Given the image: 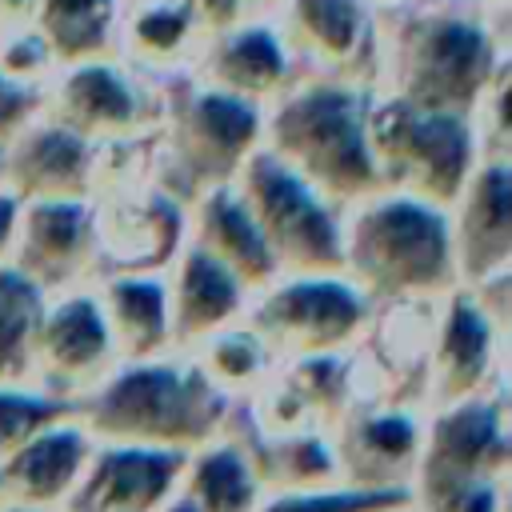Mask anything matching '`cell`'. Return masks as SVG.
Returning a JSON list of instances; mask_svg holds the SVG:
<instances>
[{
    "label": "cell",
    "mask_w": 512,
    "mask_h": 512,
    "mask_svg": "<svg viewBox=\"0 0 512 512\" xmlns=\"http://www.w3.org/2000/svg\"><path fill=\"white\" fill-rule=\"evenodd\" d=\"M508 4L404 0L380 12L376 88L420 108L472 116L508 64Z\"/></svg>",
    "instance_id": "6da1fadb"
},
{
    "label": "cell",
    "mask_w": 512,
    "mask_h": 512,
    "mask_svg": "<svg viewBox=\"0 0 512 512\" xmlns=\"http://www.w3.org/2000/svg\"><path fill=\"white\" fill-rule=\"evenodd\" d=\"M368 80L304 72L264 104V148L300 172L324 200L356 204L380 184L368 144Z\"/></svg>",
    "instance_id": "7a4b0ae2"
},
{
    "label": "cell",
    "mask_w": 512,
    "mask_h": 512,
    "mask_svg": "<svg viewBox=\"0 0 512 512\" xmlns=\"http://www.w3.org/2000/svg\"><path fill=\"white\" fill-rule=\"evenodd\" d=\"M344 236V264L356 284L376 296H428L452 284V228L440 204L396 188H376L352 204Z\"/></svg>",
    "instance_id": "3957f363"
},
{
    "label": "cell",
    "mask_w": 512,
    "mask_h": 512,
    "mask_svg": "<svg viewBox=\"0 0 512 512\" xmlns=\"http://www.w3.org/2000/svg\"><path fill=\"white\" fill-rule=\"evenodd\" d=\"M368 144L384 188L448 208L480 160L476 124L464 112L408 104L372 88Z\"/></svg>",
    "instance_id": "277c9868"
},
{
    "label": "cell",
    "mask_w": 512,
    "mask_h": 512,
    "mask_svg": "<svg viewBox=\"0 0 512 512\" xmlns=\"http://www.w3.org/2000/svg\"><path fill=\"white\" fill-rule=\"evenodd\" d=\"M232 184L240 188L276 264H288L308 276L344 268V236H340L336 204L324 200L276 152L260 144L240 164Z\"/></svg>",
    "instance_id": "5b68a950"
},
{
    "label": "cell",
    "mask_w": 512,
    "mask_h": 512,
    "mask_svg": "<svg viewBox=\"0 0 512 512\" xmlns=\"http://www.w3.org/2000/svg\"><path fill=\"white\" fill-rule=\"evenodd\" d=\"M224 400L196 368H128L92 404V432L124 444L180 448L220 424Z\"/></svg>",
    "instance_id": "8992f818"
},
{
    "label": "cell",
    "mask_w": 512,
    "mask_h": 512,
    "mask_svg": "<svg viewBox=\"0 0 512 512\" xmlns=\"http://www.w3.org/2000/svg\"><path fill=\"white\" fill-rule=\"evenodd\" d=\"M164 140L176 172L192 192L224 184L264 144V104L216 88L188 72L180 88L164 92Z\"/></svg>",
    "instance_id": "52a82bcc"
},
{
    "label": "cell",
    "mask_w": 512,
    "mask_h": 512,
    "mask_svg": "<svg viewBox=\"0 0 512 512\" xmlns=\"http://www.w3.org/2000/svg\"><path fill=\"white\" fill-rule=\"evenodd\" d=\"M44 112L96 144L140 140L164 120V88H152L148 72L120 52H104L56 64L44 84Z\"/></svg>",
    "instance_id": "ba28073f"
},
{
    "label": "cell",
    "mask_w": 512,
    "mask_h": 512,
    "mask_svg": "<svg viewBox=\"0 0 512 512\" xmlns=\"http://www.w3.org/2000/svg\"><path fill=\"white\" fill-rule=\"evenodd\" d=\"M276 24L300 68L376 84L380 12L368 0H284Z\"/></svg>",
    "instance_id": "9c48e42d"
},
{
    "label": "cell",
    "mask_w": 512,
    "mask_h": 512,
    "mask_svg": "<svg viewBox=\"0 0 512 512\" xmlns=\"http://www.w3.org/2000/svg\"><path fill=\"white\" fill-rule=\"evenodd\" d=\"M92 180H96V140L80 136L44 108L4 140L0 184L16 200L88 196Z\"/></svg>",
    "instance_id": "30bf717a"
},
{
    "label": "cell",
    "mask_w": 512,
    "mask_h": 512,
    "mask_svg": "<svg viewBox=\"0 0 512 512\" xmlns=\"http://www.w3.org/2000/svg\"><path fill=\"white\" fill-rule=\"evenodd\" d=\"M188 72L256 104H268L300 76V64L276 16H240L236 24L204 36Z\"/></svg>",
    "instance_id": "8fae6325"
},
{
    "label": "cell",
    "mask_w": 512,
    "mask_h": 512,
    "mask_svg": "<svg viewBox=\"0 0 512 512\" xmlns=\"http://www.w3.org/2000/svg\"><path fill=\"white\" fill-rule=\"evenodd\" d=\"M364 320V300L336 280H300L276 288L256 312V336L292 356H320L348 340Z\"/></svg>",
    "instance_id": "7c38bea8"
},
{
    "label": "cell",
    "mask_w": 512,
    "mask_h": 512,
    "mask_svg": "<svg viewBox=\"0 0 512 512\" xmlns=\"http://www.w3.org/2000/svg\"><path fill=\"white\" fill-rule=\"evenodd\" d=\"M452 204H456V224L448 220V228H452L456 268L476 280L488 272H500L508 260V240H512L508 156H480Z\"/></svg>",
    "instance_id": "4fadbf2b"
},
{
    "label": "cell",
    "mask_w": 512,
    "mask_h": 512,
    "mask_svg": "<svg viewBox=\"0 0 512 512\" xmlns=\"http://www.w3.org/2000/svg\"><path fill=\"white\" fill-rule=\"evenodd\" d=\"M184 464L180 448L124 444L96 456L84 484L72 492L68 512H152Z\"/></svg>",
    "instance_id": "5bb4252c"
},
{
    "label": "cell",
    "mask_w": 512,
    "mask_h": 512,
    "mask_svg": "<svg viewBox=\"0 0 512 512\" xmlns=\"http://www.w3.org/2000/svg\"><path fill=\"white\" fill-rule=\"evenodd\" d=\"M92 208L84 196L64 200H20L16 216V268L40 288L68 280L92 244Z\"/></svg>",
    "instance_id": "9a60e30c"
},
{
    "label": "cell",
    "mask_w": 512,
    "mask_h": 512,
    "mask_svg": "<svg viewBox=\"0 0 512 512\" xmlns=\"http://www.w3.org/2000/svg\"><path fill=\"white\" fill-rule=\"evenodd\" d=\"M488 464H504L500 416L488 404H468L448 412L424 456V504H436L468 480H488Z\"/></svg>",
    "instance_id": "2e32d148"
},
{
    "label": "cell",
    "mask_w": 512,
    "mask_h": 512,
    "mask_svg": "<svg viewBox=\"0 0 512 512\" xmlns=\"http://www.w3.org/2000/svg\"><path fill=\"white\" fill-rule=\"evenodd\" d=\"M196 244L216 256L240 284H264L280 268L232 180L196 192Z\"/></svg>",
    "instance_id": "e0dca14e"
},
{
    "label": "cell",
    "mask_w": 512,
    "mask_h": 512,
    "mask_svg": "<svg viewBox=\"0 0 512 512\" xmlns=\"http://www.w3.org/2000/svg\"><path fill=\"white\" fill-rule=\"evenodd\" d=\"M204 32L184 0H124L116 52L140 72H180L192 68Z\"/></svg>",
    "instance_id": "ac0fdd59"
},
{
    "label": "cell",
    "mask_w": 512,
    "mask_h": 512,
    "mask_svg": "<svg viewBox=\"0 0 512 512\" xmlns=\"http://www.w3.org/2000/svg\"><path fill=\"white\" fill-rule=\"evenodd\" d=\"M88 444L76 428H44L0 460V500L8 508H44L76 484Z\"/></svg>",
    "instance_id": "d6986e66"
},
{
    "label": "cell",
    "mask_w": 512,
    "mask_h": 512,
    "mask_svg": "<svg viewBox=\"0 0 512 512\" xmlns=\"http://www.w3.org/2000/svg\"><path fill=\"white\" fill-rule=\"evenodd\" d=\"M108 340L112 336L100 316V304L76 296V300L60 304L48 320L40 316L36 344H32V368H40L44 376H52L60 384H76L104 364Z\"/></svg>",
    "instance_id": "ffe728a7"
},
{
    "label": "cell",
    "mask_w": 512,
    "mask_h": 512,
    "mask_svg": "<svg viewBox=\"0 0 512 512\" xmlns=\"http://www.w3.org/2000/svg\"><path fill=\"white\" fill-rule=\"evenodd\" d=\"M124 0H36V28L56 52V64L116 52Z\"/></svg>",
    "instance_id": "44dd1931"
},
{
    "label": "cell",
    "mask_w": 512,
    "mask_h": 512,
    "mask_svg": "<svg viewBox=\"0 0 512 512\" xmlns=\"http://www.w3.org/2000/svg\"><path fill=\"white\" fill-rule=\"evenodd\" d=\"M100 232L120 264H160L180 236V212L168 196L120 200L104 212Z\"/></svg>",
    "instance_id": "7402d4cb"
},
{
    "label": "cell",
    "mask_w": 512,
    "mask_h": 512,
    "mask_svg": "<svg viewBox=\"0 0 512 512\" xmlns=\"http://www.w3.org/2000/svg\"><path fill=\"white\" fill-rule=\"evenodd\" d=\"M240 304V280L216 260L208 256L200 244H192V252L184 256L180 268V292H176V336L192 340L212 332L220 320H228Z\"/></svg>",
    "instance_id": "603a6c76"
},
{
    "label": "cell",
    "mask_w": 512,
    "mask_h": 512,
    "mask_svg": "<svg viewBox=\"0 0 512 512\" xmlns=\"http://www.w3.org/2000/svg\"><path fill=\"white\" fill-rule=\"evenodd\" d=\"M484 368H488V320L468 300H456L448 320H444L440 348H436V388H440V400L468 396L480 384Z\"/></svg>",
    "instance_id": "cb8c5ba5"
},
{
    "label": "cell",
    "mask_w": 512,
    "mask_h": 512,
    "mask_svg": "<svg viewBox=\"0 0 512 512\" xmlns=\"http://www.w3.org/2000/svg\"><path fill=\"white\" fill-rule=\"evenodd\" d=\"M108 332L128 356H148L168 336V312H164V288L152 280H116L104 292L100 308Z\"/></svg>",
    "instance_id": "d4e9b609"
},
{
    "label": "cell",
    "mask_w": 512,
    "mask_h": 512,
    "mask_svg": "<svg viewBox=\"0 0 512 512\" xmlns=\"http://www.w3.org/2000/svg\"><path fill=\"white\" fill-rule=\"evenodd\" d=\"M416 452V428L408 416H372L360 420L348 432V472L360 480V488H392L388 480L412 460Z\"/></svg>",
    "instance_id": "484cf974"
},
{
    "label": "cell",
    "mask_w": 512,
    "mask_h": 512,
    "mask_svg": "<svg viewBox=\"0 0 512 512\" xmlns=\"http://www.w3.org/2000/svg\"><path fill=\"white\" fill-rule=\"evenodd\" d=\"M36 328H40V284L20 268L0 264V384H12L32 368Z\"/></svg>",
    "instance_id": "4316f807"
},
{
    "label": "cell",
    "mask_w": 512,
    "mask_h": 512,
    "mask_svg": "<svg viewBox=\"0 0 512 512\" xmlns=\"http://www.w3.org/2000/svg\"><path fill=\"white\" fill-rule=\"evenodd\" d=\"M200 512H252L256 508V480L240 452L212 448L192 468V496Z\"/></svg>",
    "instance_id": "83f0119b"
},
{
    "label": "cell",
    "mask_w": 512,
    "mask_h": 512,
    "mask_svg": "<svg viewBox=\"0 0 512 512\" xmlns=\"http://www.w3.org/2000/svg\"><path fill=\"white\" fill-rule=\"evenodd\" d=\"M0 72L20 84H48V76L56 72V52L36 20L0 24Z\"/></svg>",
    "instance_id": "f1b7e54d"
},
{
    "label": "cell",
    "mask_w": 512,
    "mask_h": 512,
    "mask_svg": "<svg viewBox=\"0 0 512 512\" xmlns=\"http://www.w3.org/2000/svg\"><path fill=\"white\" fill-rule=\"evenodd\" d=\"M60 416H68L64 400H44V396H24L12 388H0V460H8L36 432L52 428V420H60Z\"/></svg>",
    "instance_id": "f546056e"
},
{
    "label": "cell",
    "mask_w": 512,
    "mask_h": 512,
    "mask_svg": "<svg viewBox=\"0 0 512 512\" xmlns=\"http://www.w3.org/2000/svg\"><path fill=\"white\" fill-rule=\"evenodd\" d=\"M408 504L400 488H356V492H300L284 496L264 512H388Z\"/></svg>",
    "instance_id": "4dcf8cb0"
},
{
    "label": "cell",
    "mask_w": 512,
    "mask_h": 512,
    "mask_svg": "<svg viewBox=\"0 0 512 512\" xmlns=\"http://www.w3.org/2000/svg\"><path fill=\"white\" fill-rule=\"evenodd\" d=\"M272 480H284L288 488H316L320 480H328L336 472L332 452L316 440H288L280 448L268 452V468Z\"/></svg>",
    "instance_id": "1f68e13d"
},
{
    "label": "cell",
    "mask_w": 512,
    "mask_h": 512,
    "mask_svg": "<svg viewBox=\"0 0 512 512\" xmlns=\"http://www.w3.org/2000/svg\"><path fill=\"white\" fill-rule=\"evenodd\" d=\"M40 108H44V84H20L0 72V140H8Z\"/></svg>",
    "instance_id": "d6a6232c"
},
{
    "label": "cell",
    "mask_w": 512,
    "mask_h": 512,
    "mask_svg": "<svg viewBox=\"0 0 512 512\" xmlns=\"http://www.w3.org/2000/svg\"><path fill=\"white\" fill-rule=\"evenodd\" d=\"M212 368L224 380H248L260 368V344H256V336H240V332L220 336L212 344Z\"/></svg>",
    "instance_id": "836d02e7"
},
{
    "label": "cell",
    "mask_w": 512,
    "mask_h": 512,
    "mask_svg": "<svg viewBox=\"0 0 512 512\" xmlns=\"http://www.w3.org/2000/svg\"><path fill=\"white\" fill-rule=\"evenodd\" d=\"M428 508L432 512H496V492H492V480H468Z\"/></svg>",
    "instance_id": "e575fe53"
},
{
    "label": "cell",
    "mask_w": 512,
    "mask_h": 512,
    "mask_svg": "<svg viewBox=\"0 0 512 512\" xmlns=\"http://www.w3.org/2000/svg\"><path fill=\"white\" fill-rule=\"evenodd\" d=\"M184 4H188V12L196 16V24H200L204 36H212V32L236 24L240 16H248V12H244V0H184Z\"/></svg>",
    "instance_id": "d590c367"
},
{
    "label": "cell",
    "mask_w": 512,
    "mask_h": 512,
    "mask_svg": "<svg viewBox=\"0 0 512 512\" xmlns=\"http://www.w3.org/2000/svg\"><path fill=\"white\" fill-rule=\"evenodd\" d=\"M16 216H20V200L0 184V256L12 248V236H16Z\"/></svg>",
    "instance_id": "8d00e7d4"
},
{
    "label": "cell",
    "mask_w": 512,
    "mask_h": 512,
    "mask_svg": "<svg viewBox=\"0 0 512 512\" xmlns=\"http://www.w3.org/2000/svg\"><path fill=\"white\" fill-rule=\"evenodd\" d=\"M36 0H0V24H16V20H32Z\"/></svg>",
    "instance_id": "74e56055"
},
{
    "label": "cell",
    "mask_w": 512,
    "mask_h": 512,
    "mask_svg": "<svg viewBox=\"0 0 512 512\" xmlns=\"http://www.w3.org/2000/svg\"><path fill=\"white\" fill-rule=\"evenodd\" d=\"M280 4H284V0H244V12H248V16H276Z\"/></svg>",
    "instance_id": "f35d334b"
},
{
    "label": "cell",
    "mask_w": 512,
    "mask_h": 512,
    "mask_svg": "<svg viewBox=\"0 0 512 512\" xmlns=\"http://www.w3.org/2000/svg\"><path fill=\"white\" fill-rule=\"evenodd\" d=\"M168 512H200V508H196V504H192V500H180V504H172V508H168Z\"/></svg>",
    "instance_id": "ab89813d"
},
{
    "label": "cell",
    "mask_w": 512,
    "mask_h": 512,
    "mask_svg": "<svg viewBox=\"0 0 512 512\" xmlns=\"http://www.w3.org/2000/svg\"><path fill=\"white\" fill-rule=\"evenodd\" d=\"M376 12H384V8H396V4H404V0H368Z\"/></svg>",
    "instance_id": "60d3db41"
},
{
    "label": "cell",
    "mask_w": 512,
    "mask_h": 512,
    "mask_svg": "<svg viewBox=\"0 0 512 512\" xmlns=\"http://www.w3.org/2000/svg\"><path fill=\"white\" fill-rule=\"evenodd\" d=\"M464 4H484V8H492V4H508V0H464Z\"/></svg>",
    "instance_id": "b9f144b4"
},
{
    "label": "cell",
    "mask_w": 512,
    "mask_h": 512,
    "mask_svg": "<svg viewBox=\"0 0 512 512\" xmlns=\"http://www.w3.org/2000/svg\"><path fill=\"white\" fill-rule=\"evenodd\" d=\"M8 512H36V508H8Z\"/></svg>",
    "instance_id": "7bdbcfd3"
},
{
    "label": "cell",
    "mask_w": 512,
    "mask_h": 512,
    "mask_svg": "<svg viewBox=\"0 0 512 512\" xmlns=\"http://www.w3.org/2000/svg\"><path fill=\"white\" fill-rule=\"evenodd\" d=\"M0 156H4V140H0Z\"/></svg>",
    "instance_id": "ee69618b"
}]
</instances>
